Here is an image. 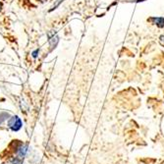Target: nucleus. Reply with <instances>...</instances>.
<instances>
[{"mask_svg": "<svg viewBox=\"0 0 164 164\" xmlns=\"http://www.w3.org/2000/svg\"><path fill=\"white\" fill-rule=\"evenodd\" d=\"M22 126V123H21V120H20L17 116H14L10 121H9V127L14 130V131H17Z\"/></svg>", "mask_w": 164, "mask_h": 164, "instance_id": "obj_1", "label": "nucleus"}, {"mask_svg": "<svg viewBox=\"0 0 164 164\" xmlns=\"http://www.w3.org/2000/svg\"><path fill=\"white\" fill-rule=\"evenodd\" d=\"M152 21L158 27H164V18H152Z\"/></svg>", "mask_w": 164, "mask_h": 164, "instance_id": "obj_2", "label": "nucleus"}, {"mask_svg": "<svg viewBox=\"0 0 164 164\" xmlns=\"http://www.w3.org/2000/svg\"><path fill=\"white\" fill-rule=\"evenodd\" d=\"M1 8H2V4L0 3V10H1Z\"/></svg>", "mask_w": 164, "mask_h": 164, "instance_id": "obj_3", "label": "nucleus"}]
</instances>
